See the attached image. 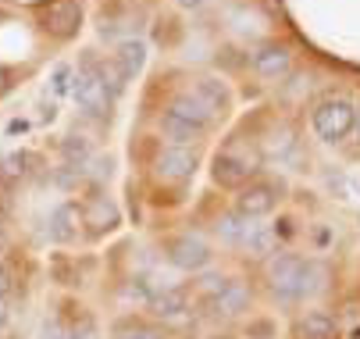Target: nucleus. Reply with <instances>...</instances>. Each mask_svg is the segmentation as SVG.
I'll list each match as a JSON object with an SVG mask.
<instances>
[{"label":"nucleus","mask_w":360,"mask_h":339,"mask_svg":"<svg viewBox=\"0 0 360 339\" xmlns=\"http://www.w3.org/2000/svg\"><path fill=\"white\" fill-rule=\"evenodd\" d=\"M253 172H257V154L243 143H229L214 158V182L225 189H243L253 179Z\"/></svg>","instance_id":"nucleus-1"},{"label":"nucleus","mask_w":360,"mask_h":339,"mask_svg":"<svg viewBox=\"0 0 360 339\" xmlns=\"http://www.w3.org/2000/svg\"><path fill=\"white\" fill-rule=\"evenodd\" d=\"M314 129H318L321 139L339 143V139H346V136L356 129V108H353L349 101H342V96H335V101H325V104H318V111H314Z\"/></svg>","instance_id":"nucleus-2"},{"label":"nucleus","mask_w":360,"mask_h":339,"mask_svg":"<svg viewBox=\"0 0 360 339\" xmlns=\"http://www.w3.org/2000/svg\"><path fill=\"white\" fill-rule=\"evenodd\" d=\"M68 93L79 101V108H82L86 115L104 118V115L111 111V93L104 89V82H100L96 65H86V68L72 72V89H68Z\"/></svg>","instance_id":"nucleus-3"},{"label":"nucleus","mask_w":360,"mask_h":339,"mask_svg":"<svg viewBox=\"0 0 360 339\" xmlns=\"http://www.w3.org/2000/svg\"><path fill=\"white\" fill-rule=\"evenodd\" d=\"M307 279H311V268H307L303 257L296 254H278L268 264V282L278 297H300L307 293Z\"/></svg>","instance_id":"nucleus-4"},{"label":"nucleus","mask_w":360,"mask_h":339,"mask_svg":"<svg viewBox=\"0 0 360 339\" xmlns=\"http://www.w3.org/2000/svg\"><path fill=\"white\" fill-rule=\"evenodd\" d=\"M153 172L165 182H186L196 172V151L193 147H165L153 161Z\"/></svg>","instance_id":"nucleus-5"},{"label":"nucleus","mask_w":360,"mask_h":339,"mask_svg":"<svg viewBox=\"0 0 360 339\" xmlns=\"http://www.w3.org/2000/svg\"><path fill=\"white\" fill-rule=\"evenodd\" d=\"M168 257H172V264H175V268H182V271H200V268H207V261H211V247L203 243L200 236L186 232V236L172 239Z\"/></svg>","instance_id":"nucleus-6"},{"label":"nucleus","mask_w":360,"mask_h":339,"mask_svg":"<svg viewBox=\"0 0 360 339\" xmlns=\"http://www.w3.org/2000/svg\"><path fill=\"white\" fill-rule=\"evenodd\" d=\"M79 25H82V8L75 4V0H54V4L43 11V29L50 36H58V39L75 36Z\"/></svg>","instance_id":"nucleus-7"},{"label":"nucleus","mask_w":360,"mask_h":339,"mask_svg":"<svg viewBox=\"0 0 360 339\" xmlns=\"http://www.w3.org/2000/svg\"><path fill=\"white\" fill-rule=\"evenodd\" d=\"M275 200H278V186L275 182H250L236 197V211L243 218H261V215H268L275 207Z\"/></svg>","instance_id":"nucleus-8"},{"label":"nucleus","mask_w":360,"mask_h":339,"mask_svg":"<svg viewBox=\"0 0 360 339\" xmlns=\"http://www.w3.org/2000/svg\"><path fill=\"white\" fill-rule=\"evenodd\" d=\"M289 68H292V54L285 51V46H278V43H268V46H261V51L253 54V72L261 79H268V82L285 79Z\"/></svg>","instance_id":"nucleus-9"},{"label":"nucleus","mask_w":360,"mask_h":339,"mask_svg":"<svg viewBox=\"0 0 360 339\" xmlns=\"http://www.w3.org/2000/svg\"><path fill=\"white\" fill-rule=\"evenodd\" d=\"M168 111H172V115H179L182 122H193V125H200L203 132H207V129H211V122H214V111H211L207 104H203V101H200V96H196L193 89L179 93L175 101H172V108H168Z\"/></svg>","instance_id":"nucleus-10"},{"label":"nucleus","mask_w":360,"mask_h":339,"mask_svg":"<svg viewBox=\"0 0 360 339\" xmlns=\"http://www.w3.org/2000/svg\"><path fill=\"white\" fill-rule=\"evenodd\" d=\"M211 307H214L218 314H225V318L243 314V311L250 307V286H246V282H225L221 293L211 297Z\"/></svg>","instance_id":"nucleus-11"},{"label":"nucleus","mask_w":360,"mask_h":339,"mask_svg":"<svg viewBox=\"0 0 360 339\" xmlns=\"http://www.w3.org/2000/svg\"><path fill=\"white\" fill-rule=\"evenodd\" d=\"M115 65H118V72L125 79H136L143 72V65H146V46L139 39H122L118 51H115Z\"/></svg>","instance_id":"nucleus-12"},{"label":"nucleus","mask_w":360,"mask_h":339,"mask_svg":"<svg viewBox=\"0 0 360 339\" xmlns=\"http://www.w3.org/2000/svg\"><path fill=\"white\" fill-rule=\"evenodd\" d=\"M161 129H165V136L172 139V147H189V143L203 139V129H200V125H193V122H182V118H179V115H172V111H165V118H161Z\"/></svg>","instance_id":"nucleus-13"},{"label":"nucleus","mask_w":360,"mask_h":339,"mask_svg":"<svg viewBox=\"0 0 360 339\" xmlns=\"http://www.w3.org/2000/svg\"><path fill=\"white\" fill-rule=\"evenodd\" d=\"M150 311L158 318H179L186 311V293L175 289V286H161L158 293L150 297Z\"/></svg>","instance_id":"nucleus-14"},{"label":"nucleus","mask_w":360,"mask_h":339,"mask_svg":"<svg viewBox=\"0 0 360 339\" xmlns=\"http://www.w3.org/2000/svg\"><path fill=\"white\" fill-rule=\"evenodd\" d=\"M86 225H89L93 232L115 229V225H118V207H115L108 197H93V200L86 204Z\"/></svg>","instance_id":"nucleus-15"},{"label":"nucleus","mask_w":360,"mask_h":339,"mask_svg":"<svg viewBox=\"0 0 360 339\" xmlns=\"http://www.w3.org/2000/svg\"><path fill=\"white\" fill-rule=\"evenodd\" d=\"M50 236L58 239V243H72L79 236V211L72 204H61L54 215H50Z\"/></svg>","instance_id":"nucleus-16"},{"label":"nucleus","mask_w":360,"mask_h":339,"mask_svg":"<svg viewBox=\"0 0 360 339\" xmlns=\"http://www.w3.org/2000/svg\"><path fill=\"white\" fill-rule=\"evenodd\" d=\"M193 93H196L214 115H225V111H229V89H225V82H218V79H200Z\"/></svg>","instance_id":"nucleus-17"},{"label":"nucleus","mask_w":360,"mask_h":339,"mask_svg":"<svg viewBox=\"0 0 360 339\" xmlns=\"http://www.w3.org/2000/svg\"><path fill=\"white\" fill-rule=\"evenodd\" d=\"M250 229H253V218H243L239 211L236 215H225L218 222V236L225 239V243H232V247H243V239L250 236Z\"/></svg>","instance_id":"nucleus-18"},{"label":"nucleus","mask_w":360,"mask_h":339,"mask_svg":"<svg viewBox=\"0 0 360 339\" xmlns=\"http://www.w3.org/2000/svg\"><path fill=\"white\" fill-rule=\"evenodd\" d=\"M300 332H303V339H332L335 335V321L325 311H311L300 321Z\"/></svg>","instance_id":"nucleus-19"},{"label":"nucleus","mask_w":360,"mask_h":339,"mask_svg":"<svg viewBox=\"0 0 360 339\" xmlns=\"http://www.w3.org/2000/svg\"><path fill=\"white\" fill-rule=\"evenodd\" d=\"M243 247H246L253 257H268V254H275V232L264 229V225H253L250 236L243 239Z\"/></svg>","instance_id":"nucleus-20"},{"label":"nucleus","mask_w":360,"mask_h":339,"mask_svg":"<svg viewBox=\"0 0 360 339\" xmlns=\"http://www.w3.org/2000/svg\"><path fill=\"white\" fill-rule=\"evenodd\" d=\"M96 75H100V82H104V89H108L111 96H118V93L125 89V75L118 72L115 61H111V65H96Z\"/></svg>","instance_id":"nucleus-21"},{"label":"nucleus","mask_w":360,"mask_h":339,"mask_svg":"<svg viewBox=\"0 0 360 339\" xmlns=\"http://www.w3.org/2000/svg\"><path fill=\"white\" fill-rule=\"evenodd\" d=\"M118 339H165V335H161V328H153V325L125 321V325H118Z\"/></svg>","instance_id":"nucleus-22"},{"label":"nucleus","mask_w":360,"mask_h":339,"mask_svg":"<svg viewBox=\"0 0 360 339\" xmlns=\"http://www.w3.org/2000/svg\"><path fill=\"white\" fill-rule=\"evenodd\" d=\"M32 165H36V158H32V154H11V158H4V175L22 179V175H29V172H32Z\"/></svg>","instance_id":"nucleus-23"},{"label":"nucleus","mask_w":360,"mask_h":339,"mask_svg":"<svg viewBox=\"0 0 360 339\" xmlns=\"http://www.w3.org/2000/svg\"><path fill=\"white\" fill-rule=\"evenodd\" d=\"M68 339H100V328H96V321L89 314H79L72 321V328H68Z\"/></svg>","instance_id":"nucleus-24"},{"label":"nucleus","mask_w":360,"mask_h":339,"mask_svg":"<svg viewBox=\"0 0 360 339\" xmlns=\"http://www.w3.org/2000/svg\"><path fill=\"white\" fill-rule=\"evenodd\" d=\"M65 158L75 165V161H86L89 158V139H82V136H68L65 139Z\"/></svg>","instance_id":"nucleus-25"},{"label":"nucleus","mask_w":360,"mask_h":339,"mask_svg":"<svg viewBox=\"0 0 360 339\" xmlns=\"http://www.w3.org/2000/svg\"><path fill=\"white\" fill-rule=\"evenodd\" d=\"M68 89H72V68L61 65V68L54 72V93H68Z\"/></svg>","instance_id":"nucleus-26"},{"label":"nucleus","mask_w":360,"mask_h":339,"mask_svg":"<svg viewBox=\"0 0 360 339\" xmlns=\"http://www.w3.org/2000/svg\"><path fill=\"white\" fill-rule=\"evenodd\" d=\"M11 293H15V275L0 264V297H11Z\"/></svg>","instance_id":"nucleus-27"},{"label":"nucleus","mask_w":360,"mask_h":339,"mask_svg":"<svg viewBox=\"0 0 360 339\" xmlns=\"http://www.w3.org/2000/svg\"><path fill=\"white\" fill-rule=\"evenodd\" d=\"M250 332H257V335H271L275 325H271V321H257V325H250Z\"/></svg>","instance_id":"nucleus-28"},{"label":"nucleus","mask_w":360,"mask_h":339,"mask_svg":"<svg viewBox=\"0 0 360 339\" xmlns=\"http://www.w3.org/2000/svg\"><path fill=\"white\" fill-rule=\"evenodd\" d=\"M179 8H189V11H196V8H203V0H179Z\"/></svg>","instance_id":"nucleus-29"},{"label":"nucleus","mask_w":360,"mask_h":339,"mask_svg":"<svg viewBox=\"0 0 360 339\" xmlns=\"http://www.w3.org/2000/svg\"><path fill=\"white\" fill-rule=\"evenodd\" d=\"M8 321V297H0V325Z\"/></svg>","instance_id":"nucleus-30"},{"label":"nucleus","mask_w":360,"mask_h":339,"mask_svg":"<svg viewBox=\"0 0 360 339\" xmlns=\"http://www.w3.org/2000/svg\"><path fill=\"white\" fill-rule=\"evenodd\" d=\"M349 339H360V325H356V328H353V332H349Z\"/></svg>","instance_id":"nucleus-31"},{"label":"nucleus","mask_w":360,"mask_h":339,"mask_svg":"<svg viewBox=\"0 0 360 339\" xmlns=\"http://www.w3.org/2000/svg\"><path fill=\"white\" fill-rule=\"evenodd\" d=\"M0 247H4V229H0Z\"/></svg>","instance_id":"nucleus-32"},{"label":"nucleus","mask_w":360,"mask_h":339,"mask_svg":"<svg viewBox=\"0 0 360 339\" xmlns=\"http://www.w3.org/2000/svg\"><path fill=\"white\" fill-rule=\"evenodd\" d=\"M0 89H4V72H0Z\"/></svg>","instance_id":"nucleus-33"}]
</instances>
